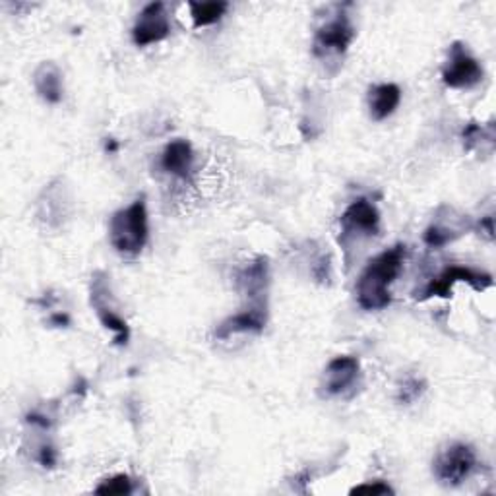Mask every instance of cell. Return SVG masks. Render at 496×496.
Wrapping results in <instances>:
<instances>
[{
    "label": "cell",
    "mask_w": 496,
    "mask_h": 496,
    "mask_svg": "<svg viewBox=\"0 0 496 496\" xmlns=\"http://www.w3.org/2000/svg\"><path fill=\"white\" fill-rule=\"evenodd\" d=\"M402 101V90L396 83H379L369 91V109L374 120H386Z\"/></svg>",
    "instance_id": "cell-15"
},
{
    "label": "cell",
    "mask_w": 496,
    "mask_h": 496,
    "mask_svg": "<svg viewBox=\"0 0 496 496\" xmlns=\"http://www.w3.org/2000/svg\"><path fill=\"white\" fill-rule=\"evenodd\" d=\"M349 4L337 6L335 14L326 20L314 33L312 53L317 58L326 60V63L332 58H342L355 38L353 23H351L349 14L345 12Z\"/></svg>",
    "instance_id": "cell-3"
},
{
    "label": "cell",
    "mask_w": 496,
    "mask_h": 496,
    "mask_svg": "<svg viewBox=\"0 0 496 496\" xmlns=\"http://www.w3.org/2000/svg\"><path fill=\"white\" fill-rule=\"evenodd\" d=\"M192 163H195V152H192L190 142L178 138L171 144H167L161 155V167L167 173H171L178 178H188L192 171Z\"/></svg>",
    "instance_id": "cell-13"
},
{
    "label": "cell",
    "mask_w": 496,
    "mask_h": 496,
    "mask_svg": "<svg viewBox=\"0 0 496 496\" xmlns=\"http://www.w3.org/2000/svg\"><path fill=\"white\" fill-rule=\"evenodd\" d=\"M477 467V456L475 450L469 444L464 442H454L446 446L444 450L439 452L434 457L432 471L434 477H437L442 485L448 487H457L474 474Z\"/></svg>",
    "instance_id": "cell-4"
},
{
    "label": "cell",
    "mask_w": 496,
    "mask_h": 496,
    "mask_svg": "<svg viewBox=\"0 0 496 496\" xmlns=\"http://www.w3.org/2000/svg\"><path fill=\"white\" fill-rule=\"evenodd\" d=\"M33 86L45 103L57 105L63 100V72L55 63H41L33 72Z\"/></svg>",
    "instance_id": "cell-14"
},
{
    "label": "cell",
    "mask_w": 496,
    "mask_h": 496,
    "mask_svg": "<svg viewBox=\"0 0 496 496\" xmlns=\"http://www.w3.org/2000/svg\"><path fill=\"white\" fill-rule=\"evenodd\" d=\"M268 322V307L247 305L243 310L229 317L215 328L217 340H229L237 334H260Z\"/></svg>",
    "instance_id": "cell-12"
},
{
    "label": "cell",
    "mask_w": 496,
    "mask_h": 496,
    "mask_svg": "<svg viewBox=\"0 0 496 496\" xmlns=\"http://www.w3.org/2000/svg\"><path fill=\"white\" fill-rule=\"evenodd\" d=\"M49 322L55 324V326H68V324H70V318L66 317V314H53Z\"/></svg>",
    "instance_id": "cell-24"
},
{
    "label": "cell",
    "mask_w": 496,
    "mask_h": 496,
    "mask_svg": "<svg viewBox=\"0 0 496 496\" xmlns=\"http://www.w3.org/2000/svg\"><path fill=\"white\" fill-rule=\"evenodd\" d=\"M239 289L243 292L247 305H268L270 264L268 258H254L237 277Z\"/></svg>",
    "instance_id": "cell-10"
},
{
    "label": "cell",
    "mask_w": 496,
    "mask_h": 496,
    "mask_svg": "<svg viewBox=\"0 0 496 496\" xmlns=\"http://www.w3.org/2000/svg\"><path fill=\"white\" fill-rule=\"evenodd\" d=\"M425 390H427L425 380L411 377V379L404 380V384H399V388H397V402L404 404V405L413 404V402H417V399L422 394H425Z\"/></svg>",
    "instance_id": "cell-19"
},
{
    "label": "cell",
    "mask_w": 496,
    "mask_h": 496,
    "mask_svg": "<svg viewBox=\"0 0 496 496\" xmlns=\"http://www.w3.org/2000/svg\"><path fill=\"white\" fill-rule=\"evenodd\" d=\"M105 150H107L109 153H115V152L118 150V144H117V140H113V138H109V140L105 142Z\"/></svg>",
    "instance_id": "cell-25"
},
{
    "label": "cell",
    "mask_w": 496,
    "mask_h": 496,
    "mask_svg": "<svg viewBox=\"0 0 496 496\" xmlns=\"http://www.w3.org/2000/svg\"><path fill=\"white\" fill-rule=\"evenodd\" d=\"M405 245H396L380 252L362 270L357 282V302L365 310H382L392 302L390 285L404 268Z\"/></svg>",
    "instance_id": "cell-1"
},
{
    "label": "cell",
    "mask_w": 496,
    "mask_h": 496,
    "mask_svg": "<svg viewBox=\"0 0 496 496\" xmlns=\"http://www.w3.org/2000/svg\"><path fill=\"white\" fill-rule=\"evenodd\" d=\"M38 462L47 467V469H53L57 466V450L51 446V444H43L39 448L38 452Z\"/></svg>",
    "instance_id": "cell-22"
},
{
    "label": "cell",
    "mask_w": 496,
    "mask_h": 496,
    "mask_svg": "<svg viewBox=\"0 0 496 496\" xmlns=\"http://www.w3.org/2000/svg\"><path fill=\"white\" fill-rule=\"evenodd\" d=\"M90 300H91V309L95 310V314H98L100 322L107 330H111L115 334V344L120 347L126 345L130 340V328L126 320L120 317L113 307L111 289H109V277L105 272L93 274Z\"/></svg>",
    "instance_id": "cell-5"
},
{
    "label": "cell",
    "mask_w": 496,
    "mask_h": 496,
    "mask_svg": "<svg viewBox=\"0 0 496 496\" xmlns=\"http://www.w3.org/2000/svg\"><path fill=\"white\" fill-rule=\"evenodd\" d=\"M340 225H342L340 243L344 245L353 237L370 239L374 235H379L380 231V213L377 210V205L370 204L365 198H359L351 205H347V210L344 212L340 220Z\"/></svg>",
    "instance_id": "cell-8"
},
{
    "label": "cell",
    "mask_w": 496,
    "mask_h": 496,
    "mask_svg": "<svg viewBox=\"0 0 496 496\" xmlns=\"http://www.w3.org/2000/svg\"><path fill=\"white\" fill-rule=\"evenodd\" d=\"M485 72L479 60L471 55L464 43H452L448 60L442 68V82L452 90H469L481 83Z\"/></svg>",
    "instance_id": "cell-6"
},
{
    "label": "cell",
    "mask_w": 496,
    "mask_h": 496,
    "mask_svg": "<svg viewBox=\"0 0 496 496\" xmlns=\"http://www.w3.org/2000/svg\"><path fill=\"white\" fill-rule=\"evenodd\" d=\"M477 231L479 235L485 237L487 240L494 239V225H492V215H485L481 217V222L477 223Z\"/></svg>",
    "instance_id": "cell-23"
},
{
    "label": "cell",
    "mask_w": 496,
    "mask_h": 496,
    "mask_svg": "<svg viewBox=\"0 0 496 496\" xmlns=\"http://www.w3.org/2000/svg\"><path fill=\"white\" fill-rule=\"evenodd\" d=\"M190 18L195 28H208L222 20V16L229 10L227 3H188Z\"/></svg>",
    "instance_id": "cell-17"
},
{
    "label": "cell",
    "mask_w": 496,
    "mask_h": 496,
    "mask_svg": "<svg viewBox=\"0 0 496 496\" xmlns=\"http://www.w3.org/2000/svg\"><path fill=\"white\" fill-rule=\"evenodd\" d=\"M113 248L123 257H138L148 243V208L146 198H138L128 208L118 210L109 225Z\"/></svg>",
    "instance_id": "cell-2"
},
{
    "label": "cell",
    "mask_w": 496,
    "mask_h": 496,
    "mask_svg": "<svg viewBox=\"0 0 496 496\" xmlns=\"http://www.w3.org/2000/svg\"><path fill=\"white\" fill-rule=\"evenodd\" d=\"M464 282L467 285H471L475 289V292H485V289L492 287V275L479 272L474 268H464V265H450V268H446L440 275L432 277V280L422 287L421 295H417L419 300H427L432 297H450V293L454 292V285Z\"/></svg>",
    "instance_id": "cell-7"
},
{
    "label": "cell",
    "mask_w": 496,
    "mask_h": 496,
    "mask_svg": "<svg viewBox=\"0 0 496 496\" xmlns=\"http://www.w3.org/2000/svg\"><path fill=\"white\" fill-rule=\"evenodd\" d=\"M359 361L351 355H340L328 362L324 369L320 388L324 396H342L347 388L355 384L359 377Z\"/></svg>",
    "instance_id": "cell-11"
},
{
    "label": "cell",
    "mask_w": 496,
    "mask_h": 496,
    "mask_svg": "<svg viewBox=\"0 0 496 496\" xmlns=\"http://www.w3.org/2000/svg\"><path fill=\"white\" fill-rule=\"evenodd\" d=\"M351 494H374V496H384V494H394V489L384 481H374V483H362L351 489Z\"/></svg>",
    "instance_id": "cell-21"
},
{
    "label": "cell",
    "mask_w": 496,
    "mask_h": 496,
    "mask_svg": "<svg viewBox=\"0 0 496 496\" xmlns=\"http://www.w3.org/2000/svg\"><path fill=\"white\" fill-rule=\"evenodd\" d=\"M132 492V479L125 474H118L101 481V485L95 487V494L105 496H123Z\"/></svg>",
    "instance_id": "cell-18"
},
{
    "label": "cell",
    "mask_w": 496,
    "mask_h": 496,
    "mask_svg": "<svg viewBox=\"0 0 496 496\" xmlns=\"http://www.w3.org/2000/svg\"><path fill=\"white\" fill-rule=\"evenodd\" d=\"M462 222V217H450V223L446 220H434L429 227L425 235H422V240H425V245L431 248H442L448 243H452L459 235H464L466 227L457 225Z\"/></svg>",
    "instance_id": "cell-16"
},
{
    "label": "cell",
    "mask_w": 496,
    "mask_h": 496,
    "mask_svg": "<svg viewBox=\"0 0 496 496\" xmlns=\"http://www.w3.org/2000/svg\"><path fill=\"white\" fill-rule=\"evenodd\" d=\"M171 33V22H169L163 3H152L140 12V16L132 28V39L138 47H148L160 43Z\"/></svg>",
    "instance_id": "cell-9"
},
{
    "label": "cell",
    "mask_w": 496,
    "mask_h": 496,
    "mask_svg": "<svg viewBox=\"0 0 496 496\" xmlns=\"http://www.w3.org/2000/svg\"><path fill=\"white\" fill-rule=\"evenodd\" d=\"M489 132H492V125H489L487 128H483L479 123H469L464 130V146L466 150H474L479 140L485 138V135H489Z\"/></svg>",
    "instance_id": "cell-20"
}]
</instances>
